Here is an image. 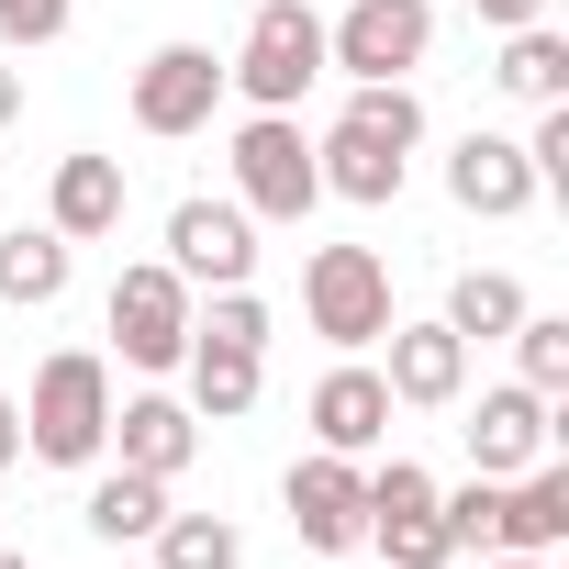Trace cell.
Returning <instances> with one entry per match:
<instances>
[{"label": "cell", "mask_w": 569, "mask_h": 569, "mask_svg": "<svg viewBox=\"0 0 569 569\" xmlns=\"http://www.w3.org/2000/svg\"><path fill=\"white\" fill-rule=\"evenodd\" d=\"M513 380L547 391V402L569 391V313H536V302H525V325H513Z\"/></svg>", "instance_id": "25"}, {"label": "cell", "mask_w": 569, "mask_h": 569, "mask_svg": "<svg viewBox=\"0 0 569 569\" xmlns=\"http://www.w3.org/2000/svg\"><path fill=\"white\" fill-rule=\"evenodd\" d=\"M491 569H547V558H513V547H502V558H491Z\"/></svg>", "instance_id": "32"}, {"label": "cell", "mask_w": 569, "mask_h": 569, "mask_svg": "<svg viewBox=\"0 0 569 569\" xmlns=\"http://www.w3.org/2000/svg\"><path fill=\"white\" fill-rule=\"evenodd\" d=\"M313 79H325V12L313 0H257L246 46L223 57V90H246V112H302Z\"/></svg>", "instance_id": "3"}, {"label": "cell", "mask_w": 569, "mask_h": 569, "mask_svg": "<svg viewBox=\"0 0 569 569\" xmlns=\"http://www.w3.org/2000/svg\"><path fill=\"white\" fill-rule=\"evenodd\" d=\"M79 23V0H0V46H57Z\"/></svg>", "instance_id": "28"}, {"label": "cell", "mask_w": 569, "mask_h": 569, "mask_svg": "<svg viewBox=\"0 0 569 569\" xmlns=\"http://www.w3.org/2000/svg\"><path fill=\"white\" fill-rule=\"evenodd\" d=\"M112 447H123V469L179 480V469L201 458V413H190V402H168V391H134V402H112Z\"/></svg>", "instance_id": "16"}, {"label": "cell", "mask_w": 569, "mask_h": 569, "mask_svg": "<svg viewBox=\"0 0 569 569\" xmlns=\"http://www.w3.org/2000/svg\"><path fill=\"white\" fill-rule=\"evenodd\" d=\"M469 12H480L491 34H513V23H547V0H469Z\"/></svg>", "instance_id": "29"}, {"label": "cell", "mask_w": 569, "mask_h": 569, "mask_svg": "<svg viewBox=\"0 0 569 569\" xmlns=\"http://www.w3.org/2000/svg\"><path fill=\"white\" fill-rule=\"evenodd\" d=\"M413 146H425V101H413V79H369V90H347V112L313 134V179H325L336 201L380 212V201H402Z\"/></svg>", "instance_id": "1"}, {"label": "cell", "mask_w": 569, "mask_h": 569, "mask_svg": "<svg viewBox=\"0 0 569 569\" xmlns=\"http://www.w3.org/2000/svg\"><path fill=\"white\" fill-rule=\"evenodd\" d=\"M190 336H212V347H257V358H268V302H257V279L212 291V313H190Z\"/></svg>", "instance_id": "26"}, {"label": "cell", "mask_w": 569, "mask_h": 569, "mask_svg": "<svg viewBox=\"0 0 569 569\" xmlns=\"http://www.w3.org/2000/svg\"><path fill=\"white\" fill-rule=\"evenodd\" d=\"M146 569H157V558H146Z\"/></svg>", "instance_id": "34"}, {"label": "cell", "mask_w": 569, "mask_h": 569, "mask_svg": "<svg viewBox=\"0 0 569 569\" xmlns=\"http://www.w3.org/2000/svg\"><path fill=\"white\" fill-rule=\"evenodd\" d=\"M212 112H223V57H212V46H157V57L134 68V134L179 146V134H201Z\"/></svg>", "instance_id": "10"}, {"label": "cell", "mask_w": 569, "mask_h": 569, "mask_svg": "<svg viewBox=\"0 0 569 569\" xmlns=\"http://www.w3.org/2000/svg\"><path fill=\"white\" fill-rule=\"evenodd\" d=\"M436 513H447V547L469 558V547H491V513H502V480H469V491H436Z\"/></svg>", "instance_id": "27"}, {"label": "cell", "mask_w": 569, "mask_h": 569, "mask_svg": "<svg viewBox=\"0 0 569 569\" xmlns=\"http://www.w3.org/2000/svg\"><path fill=\"white\" fill-rule=\"evenodd\" d=\"M234 201H246L257 223H302V212L325 201L313 134H302L291 112H246V123H234Z\"/></svg>", "instance_id": "6"}, {"label": "cell", "mask_w": 569, "mask_h": 569, "mask_svg": "<svg viewBox=\"0 0 569 569\" xmlns=\"http://www.w3.org/2000/svg\"><path fill=\"white\" fill-rule=\"evenodd\" d=\"M447 201L458 212H480V223H513V212H536L547 190H536V168H525V146L513 134H458V157H447Z\"/></svg>", "instance_id": "13"}, {"label": "cell", "mask_w": 569, "mask_h": 569, "mask_svg": "<svg viewBox=\"0 0 569 569\" xmlns=\"http://www.w3.org/2000/svg\"><path fill=\"white\" fill-rule=\"evenodd\" d=\"M12 458H23V402L0 391V469H12Z\"/></svg>", "instance_id": "30"}, {"label": "cell", "mask_w": 569, "mask_h": 569, "mask_svg": "<svg viewBox=\"0 0 569 569\" xmlns=\"http://www.w3.org/2000/svg\"><path fill=\"white\" fill-rule=\"evenodd\" d=\"M436 57V0H347L325 23V79H413Z\"/></svg>", "instance_id": "5"}, {"label": "cell", "mask_w": 569, "mask_h": 569, "mask_svg": "<svg viewBox=\"0 0 569 569\" xmlns=\"http://www.w3.org/2000/svg\"><path fill=\"white\" fill-rule=\"evenodd\" d=\"M491 79H502L513 101H569V34H558V23H513Z\"/></svg>", "instance_id": "22"}, {"label": "cell", "mask_w": 569, "mask_h": 569, "mask_svg": "<svg viewBox=\"0 0 569 569\" xmlns=\"http://www.w3.org/2000/svg\"><path fill=\"white\" fill-rule=\"evenodd\" d=\"M458 436H469V469H480V480H513V469H536V458H547L558 402H547V391H525V380H502V391H480V413H469Z\"/></svg>", "instance_id": "12"}, {"label": "cell", "mask_w": 569, "mask_h": 569, "mask_svg": "<svg viewBox=\"0 0 569 569\" xmlns=\"http://www.w3.org/2000/svg\"><path fill=\"white\" fill-rule=\"evenodd\" d=\"M46 223H57L68 246L123 234V157H57V179H46Z\"/></svg>", "instance_id": "17"}, {"label": "cell", "mask_w": 569, "mask_h": 569, "mask_svg": "<svg viewBox=\"0 0 569 569\" xmlns=\"http://www.w3.org/2000/svg\"><path fill=\"white\" fill-rule=\"evenodd\" d=\"M391 413H402V402H391L380 369H358V358L313 380V447H336V458H369V447L391 436Z\"/></svg>", "instance_id": "15"}, {"label": "cell", "mask_w": 569, "mask_h": 569, "mask_svg": "<svg viewBox=\"0 0 569 569\" xmlns=\"http://www.w3.org/2000/svg\"><path fill=\"white\" fill-rule=\"evenodd\" d=\"M101 447H112V369H101L90 347H57V358L34 369V402H23V458L90 469Z\"/></svg>", "instance_id": "2"}, {"label": "cell", "mask_w": 569, "mask_h": 569, "mask_svg": "<svg viewBox=\"0 0 569 569\" xmlns=\"http://www.w3.org/2000/svg\"><path fill=\"white\" fill-rule=\"evenodd\" d=\"M279 502H291V536H302L313 558L369 547V469H358V458H336V447H313L291 480H279Z\"/></svg>", "instance_id": "8"}, {"label": "cell", "mask_w": 569, "mask_h": 569, "mask_svg": "<svg viewBox=\"0 0 569 569\" xmlns=\"http://www.w3.org/2000/svg\"><path fill=\"white\" fill-rule=\"evenodd\" d=\"M0 569H34V558H23V547H0Z\"/></svg>", "instance_id": "33"}, {"label": "cell", "mask_w": 569, "mask_h": 569, "mask_svg": "<svg viewBox=\"0 0 569 569\" xmlns=\"http://www.w3.org/2000/svg\"><path fill=\"white\" fill-rule=\"evenodd\" d=\"M101 313H112L123 369H146V380H157V369H179V358H190V313H201V302H190V279H179L168 257H134V268L112 279V302H101Z\"/></svg>", "instance_id": "7"}, {"label": "cell", "mask_w": 569, "mask_h": 569, "mask_svg": "<svg viewBox=\"0 0 569 569\" xmlns=\"http://www.w3.org/2000/svg\"><path fill=\"white\" fill-rule=\"evenodd\" d=\"M491 547H513V558H547V547H569V469H558V458H536V469H513V480H502Z\"/></svg>", "instance_id": "18"}, {"label": "cell", "mask_w": 569, "mask_h": 569, "mask_svg": "<svg viewBox=\"0 0 569 569\" xmlns=\"http://www.w3.org/2000/svg\"><path fill=\"white\" fill-rule=\"evenodd\" d=\"M12 112H23V68H12V57H0V123H12Z\"/></svg>", "instance_id": "31"}, {"label": "cell", "mask_w": 569, "mask_h": 569, "mask_svg": "<svg viewBox=\"0 0 569 569\" xmlns=\"http://www.w3.org/2000/svg\"><path fill=\"white\" fill-rule=\"evenodd\" d=\"M380 347H391L380 391H391L402 413H447V402L469 391V336H447V313H436V325H391Z\"/></svg>", "instance_id": "14"}, {"label": "cell", "mask_w": 569, "mask_h": 569, "mask_svg": "<svg viewBox=\"0 0 569 569\" xmlns=\"http://www.w3.org/2000/svg\"><path fill=\"white\" fill-rule=\"evenodd\" d=\"M179 369H190V413H201V425H246L257 391H268V358H257V347H212V336H190Z\"/></svg>", "instance_id": "19"}, {"label": "cell", "mask_w": 569, "mask_h": 569, "mask_svg": "<svg viewBox=\"0 0 569 569\" xmlns=\"http://www.w3.org/2000/svg\"><path fill=\"white\" fill-rule=\"evenodd\" d=\"M79 525H90L101 547H146V536L168 525V480H146V469H101L90 502H79Z\"/></svg>", "instance_id": "21"}, {"label": "cell", "mask_w": 569, "mask_h": 569, "mask_svg": "<svg viewBox=\"0 0 569 569\" xmlns=\"http://www.w3.org/2000/svg\"><path fill=\"white\" fill-rule=\"evenodd\" d=\"M302 325L325 336V347H380L402 313H391V257L380 246H313V268H302Z\"/></svg>", "instance_id": "4"}, {"label": "cell", "mask_w": 569, "mask_h": 569, "mask_svg": "<svg viewBox=\"0 0 569 569\" xmlns=\"http://www.w3.org/2000/svg\"><path fill=\"white\" fill-rule=\"evenodd\" d=\"M146 547H157V569H246V536L223 513H179V502H168V525Z\"/></svg>", "instance_id": "24"}, {"label": "cell", "mask_w": 569, "mask_h": 569, "mask_svg": "<svg viewBox=\"0 0 569 569\" xmlns=\"http://www.w3.org/2000/svg\"><path fill=\"white\" fill-rule=\"evenodd\" d=\"M168 268L190 279V291H234V279H257V212L190 190V201L168 212Z\"/></svg>", "instance_id": "11"}, {"label": "cell", "mask_w": 569, "mask_h": 569, "mask_svg": "<svg viewBox=\"0 0 569 569\" xmlns=\"http://www.w3.org/2000/svg\"><path fill=\"white\" fill-rule=\"evenodd\" d=\"M369 547L391 558V569H447L458 547H447V513H436V480L413 469V458H380L369 469Z\"/></svg>", "instance_id": "9"}, {"label": "cell", "mask_w": 569, "mask_h": 569, "mask_svg": "<svg viewBox=\"0 0 569 569\" xmlns=\"http://www.w3.org/2000/svg\"><path fill=\"white\" fill-rule=\"evenodd\" d=\"M525 325V279L513 268H458V291H447V336H513Z\"/></svg>", "instance_id": "23"}, {"label": "cell", "mask_w": 569, "mask_h": 569, "mask_svg": "<svg viewBox=\"0 0 569 569\" xmlns=\"http://www.w3.org/2000/svg\"><path fill=\"white\" fill-rule=\"evenodd\" d=\"M68 234L57 223H12V234H0V302H12V313H46V302H68Z\"/></svg>", "instance_id": "20"}]
</instances>
